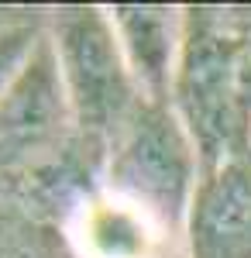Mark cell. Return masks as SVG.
<instances>
[{
  "label": "cell",
  "mask_w": 251,
  "mask_h": 258,
  "mask_svg": "<svg viewBox=\"0 0 251 258\" xmlns=\"http://www.w3.org/2000/svg\"><path fill=\"white\" fill-rule=\"evenodd\" d=\"M186 258H251V148L203 169L186 217Z\"/></svg>",
  "instance_id": "obj_5"
},
{
  "label": "cell",
  "mask_w": 251,
  "mask_h": 258,
  "mask_svg": "<svg viewBox=\"0 0 251 258\" xmlns=\"http://www.w3.org/2000/svg\"><path fill=\"white\" fill-rule=\"evenodd\" d=\"M45 28L69 93L73 120L93 138L114 141L145 97L128 69L107 7H55L45 18Z\"/></svg>",
  "instance_id": "obj_3"
},
{
  "label": "cell",
  "mask_w": 251,
  "mask_h": 258,
  "mask_svg": "<svg viewBox=\"0 0 251 258\" xmlns=\"http://www.w3.org/2000/svg\"><path fill=\"white\" fill-rule=\"evenodd\" d=\"M38 11H21V7H0V31H7L11 24H21V21L35 18Z\"/></svg>",
  "instance_id": "obj_9"
},
{
  "label": "cell",
  "mask_w": 251,
  "mask_h": 258,
  "mask_svg": "<svg viewBox=\"0 0 251 258\" xmlns=\"http://www.w3.org/2000/svg\"><path fill=\"white\" fill-rule=\"evenodd\" d=\"M41 35H45V21L41 18H28L21 24H11L7 31H0V100L14 86L21 69L28 66Z\"/></svg>",
  "instance_id": "obj_8"
},
{
  "label": "cell",
  "mask_w": 251,
  "mask_h": 258,
  "mask_svg": "<svg viewBox=\"0 0 251 258\" xmlns=\"http://www.w3.org/2000/svg\"><path fill=\"white\" fill-rule=\"evenodd\" d=\"M107 14L141 97L152 103H172L175 73L186 45V7L114 4Z\"/></svg>",
  "instance_id": "obj_6"
},
{
  "label": "cell",
  "mask_w": 251,
  "mask_h": 258,
  "mask_svg": "<svg viewBox=\"0 0 251 258\" xmlns=\"http://www.w3.org/2000/svg\"><path fill=\"white\" fill-rule=\"evenodd\" d=\"M69 124L76 120L45 28L28 66L0 100V162H28L52 152L66 138Z\"/></svg>",
  "instance_id": "obj_4"
},
{
  "label": "cell",
  "mask_w": 251,
  "mask_h": 258,
  "mask_svg": "<svg viewBox=\"0 0 251 258\" xmlns=\"http://www.w3.org/2000/svg\"><path fill=\"white\" fill-rule=\"evenodd\" d=\"M0 258H31L24 248H18V244H7V241H0Z\"/></svg>",
  "instance_id": "obj_10"
},
{
  "label": "cell",
  "mask_w": 251,
  "mask_h": 258,
  "mask_svg": "<svg viewBox=\"0 0 251 258\" xmlns=\"http://www.w3.org/2000/svg\"><path fill=\"white\" fill-rule=\"evenodd\" d=\"M172 107L190 127L203 169L251 148V18L186 7V45Z\"/></svg>",
  "instance_id": "obj_1"
},
{
  "label": "cell",
  "mask_w": 251,
  "mask_h": 258,
  "mask_svg": "<svg viewBox=\"0 0 251 258\" xmlns=\"http://www.w3.org/2000/svg\"><path fill=\"white\" fill-rule=\"evenodd\" d=\"M200 176V148L175 107L141 100L131 120L110 141L103 189L141 207L186 251V217Z\"/></svg>",
  "instance_id": "obj_2"
},
{
  "label": "cell",
  "mask_w": 251,
  "mask_h": 258,
  "mask_svg": "<svg viewBox=\"0 0 251 258\" xmlns=\"http://www.w3.org/2000/svg\"><path fill=\"white\" fill-rule=\"evenodd\" d=\"M73 244L79 258H165L182 248L141 207L107 189L76 207Z\"/></svg>",
  "instance_id": "obj_7"
}]
</instances>
